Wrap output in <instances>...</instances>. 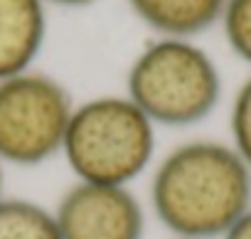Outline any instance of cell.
Returning a JSON list of instances; mask_svg holds the SVG:
<instances>
[{
  "label": "cell",
  "mask_w": 251,
  "mask_h": 239,
  "mask_svg": "<svg viewBox=\"0 0 251 239\" xmlns=\"http://www.w3.org/2000/svg\"><path fill=\"white\" fill-rule=\"evenodd\" d=\"M251 207V168L229 141L187 138L151 168L148 210L185 239H222Z\"/></svg>",
  "instance_id": "6da1fadb"
},
{
  "label": "cell",
  "mask_w": 251,
  "mask_h": 239,
  "mask_svg": "<svg viewBox=\"0 0 251 239\" xmlns=\"http://www.w3.org/2000/svg\"><path fill=\"white\" fill-rule=\"evenodd\" d=\"M158 131L126 94L91 96L74 104L59 158L74 180L133 187L158 160Z\"/></svg>",
  "instance_id": "7a4b0ae2"
},
{
  "label": "cell",
  "mask_w": 251,
  "mask_h": 239,
  "mask_svg": "<svg viewBox=\"0 0 251 239\" xmlns=\"http://www.w3.org/2000/svg\"><path fill=\"white\" fill-rule=\"evenodd\" d=\"M222 72L195 40L155 37L126 74L128 96L158 129H192L217 111Z\"/></svg>",
  "instance_id": "3957f363"
},
{
  "label": "cell",
  "mask_w": 251,
  "mask_h": 239,
  "mask_svg": "<svg viewBox=\"0 0 251 239\" xmlns=\"http://www.w3.org/2000/svg\"><path fill=\"white\" fill-rule=\"evenodd\" d=\"M67 86L37 69L0 79V160L37 168L62 156L74 111Z\"/></svg>",
  "instance_id": "277c9868"
},
{
  "label": "cell",
  "mask_w": 251,
  "mask_h": 239,
  "mask_svg": "<svg viewBox=\"0 0 251 239\" xmlns=\"http://www.w3.org/2000/svg\"><path fill=\"white\" fill-rule=\"evenodd\" d=\"M62 239H143L148 207L131 185L74 180L54 205Z\"/></svg>",
  "instance_id": "5b68a950"
},
{
  "label": "cell",
  "mask_w": 251,
  "mask_h": 239,
  "mask_svg": "<svg viewBox=\"0 0 251 239\" xmlns=\"http://www.w3.org/2000/svg\"><path fill=\"white\" fill-rule=\"evenodd\" d=\"M45 37V0H0V79L30 72Z\"/></svg>",
  "instance_id": "8992f818"
},
{
  "label": "cell",
  "mask_w": 251,
  "mask_h": 239,
  "mask_svg": "<svg viewBox=\"0 0 251 239\" xmlns=\"http://www.w3.org/2000/svg\"><path fill=\"white\" fill-rule=\"evenodd\" d=\"M131 13L158 37L195 40L222 23L226 0H126Z\"/></svg>",
  "instance_id": "52a82bcc"
},
{
  "label": "cell",
  "mask_w": 251,
  "mask_h": 239,
  "mask_svg": "<svg viewBox=\"0 0 251 239\" xmlns=\"http://www.w3.org/2000/svg\"><path fill=\"white\" fill-rule=\"evenodd\" d=\"M0 239H62L54 207L30 197H0Z\"/></svg>",
  "instance_id": "ba28073f"
},
{
  "label": "cell",
  "mask_w": 251,
  "mask_h": 239,
  "mask_svg": "<svg viewBox=\"0 0 251 239\" xmlns=\"http://www.w3.org/2000/svg\"><path fill=\"white\" fill-rule=\"evenodd\" d=\"M219 25L229 50L241 62L251 64V0H226Z\"/></svg>",
  "instance_id": "9c48e42d"
},
{
  "label": "cell",
  "mask_w": 251,
  "mask_h": 239,
  "mask_svg": "<svg viewBox=\"0 0 251 239\" xmlns=\"http://www.w3.org/2000/svg\"><path fill=\"white\" fill-rule=\"evenodd\" d=\"M229 143L251 168V77L241 81L229 108Z\"/></svg>",
  "instance_id": "30bf717a"
},
{
  "label": "cell",
  "mask_w": 251,
  "mask_h": 239,
  "mask_svg": "<svg viewBox=\"0 0 251 239\" xmlns=\"http://www.w3.org/2000/svg\"><path fill=\"white\" fill-rule=\"evenodd\" d=\"M222 239H251V207L226 229V234Z\"/></svg>",
  "instance_id": "8fae6325"
},
{
  "label": "cell",
  "mask_w": 251,
  "mask_h": 239,
  "mask_svg": "<svg viewBox=\"0 0 251 239\" xmlns=\"http://www.w3.org/2000/svg\"><path fill=\"white\" fill-rule=\"evenodd\" d=\"M96 0H45V5H59V8H86Z\"/></svg>",
  "instance_id": "7c38bea8"
},
{
  "label": "cell",
  "mask_w": 251,
  "mask_h": 239,
  "mask_svg": "<svg viewBox=\"0 0 251 239\" xmlns=\"http://www.w3.org/2000/svg\"><path fill=\"white\" fill-rule=\"evenodd\" d=\"M5 195V163L0 160V197Z\"/></svg>",
  "instance_id": "4fadbf2b"
},
{
  "label": "cell",
  "mask_w": 251,
  "mask_h": 239,
  "mask_svg": "<svg viewBox=\"0 0 251 239\" xmlns=\"http://www.w3.org/2000/svg\"><path fill=\"white\" fill-rule=\"evenodd\" d=\"M170 239H185V237H170Z\"/></svg>",
  "instance_id": "5bb4252c"
}]
</instances>
